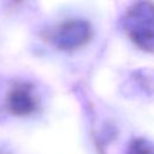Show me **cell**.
<instances>
[{
  "instance_id": "3957f363",
  "label": "cell",
  "mask_w": 154,
  "mask_h": 154,
  "mask_svg": "<svg viewBox=\"0 0 154 154\" xmlns=\"http://www.w3.org/2000/svg\"><path fill=\"white\" fill-rule=\"evenodd\" d=\"M7 109L14 116H28L37 108V100L29 85H17L7 95Z\"/></svg>"
},
{
  "instance_id": "6da1fadb",
  "label": "cell",
  "mask_w": 154,
  "mask_h": 154,
  "mask_svg": "<svg viewBox=\"0 0 154 154\" xmlns=\"http://www.w3.org/2000/svg\"><path fill=\"white\" fill-rule=\"evenodd\" d=\"M123 28L136 47L154 53V2L152 0L134 2L125 12Z\"/></svg>"
},
{
  "instance_id": "7a4b0ae2",
  "label": "cell",
  "mask_w": 154,
  "mask_h": 154,
  "mask_svg": "<svg viewBox=\"0 0 154 154\" xmlns=\"http://www.w3.org/2000/svg\"><path fill=\"white\" fill-rule=\"evenodd\" d=\"M93 37L91 24L81 18L60 23L51 35L52 43L63 51H75L87 45Z\"/></svg>"
}]
</instances>
